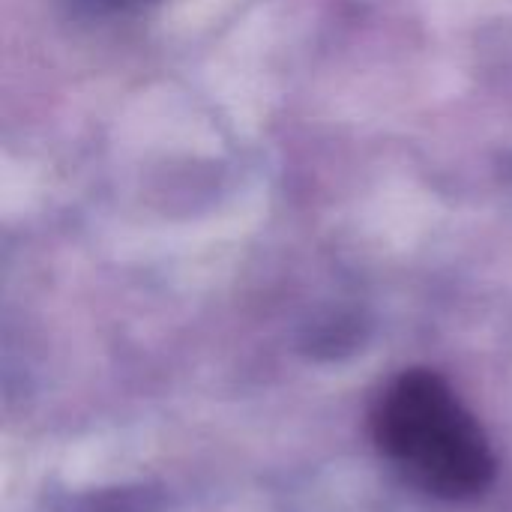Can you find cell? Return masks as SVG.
Returning <instances> with one entry per match:
<instances>
[{"instance_id": "1", "label": "cell", "mask_w": 512, "mask_h": 512, "mask_svg": "<svg viewBox=\"0 0 512 512\" xmlns=\"http://www.w3.org/2000/svg\"><path fill=\"white\" fill-rule=\"evenodd\" d=\"M372 432L381 453L432 498L471 501L495 480L486 432L435 372L411 369L387 384Z\"/></svg>"}, {"instance_id": "2", "label": "cell", "mask_w": 512, "mask_h": 512, "mask_svg": "<svg viewBox=\"0 0 512 512\" xmlns=\"http://www.w3.org/2000/svg\"><path fill=\"white\" fill-rule=\"evenodd\" d=\"M147 3H156V0H69V6L78 12V15H117V12H132V9H141Z\"/></svg>"}]
</instances>
